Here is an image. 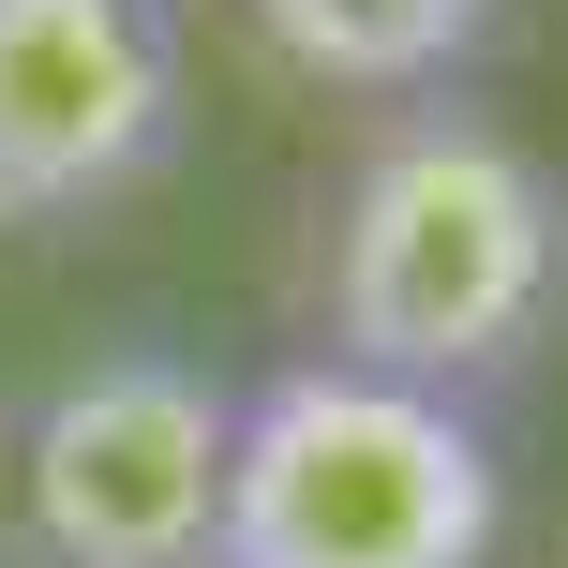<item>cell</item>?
Returning <instances> with one entry per match:
<instances>
[{
	"instance_id": "1",
	"label": "cell",
	"mask_w": 568,
	"mask_h": 568,
	"mask_svg": "<svg viewBox=\"0 0 568 568\" xmlns=\"http://www.w3.org/2000/svg\"><path fill=\"white\" fill-rule=\"evenodd\" d=\"M344 374H389V389L479 404L494 374H524L568 314V180L509 120L479 105H404L389 135L344 165L329 210V270H314Z\"/></svg>"
},
{
	"instance_id": "2",
	"label": "cell",
	"mask_w": 568,
	"mask_h": 568,
	"mask_svg": "<svg viewBox=\"0 0 568 568\" xmlns=\"http://www.w3.org/2000/svg\"><path fill=\"white\" fill-rule=\"evenodd\" d=\"M494 554H509V464L479 404L389 389L344 359H284L240 389L210 568H494Z\"/></svg>"
},
{
	"instance_id": "3",
	"label": "cell",
	"mask_w": 568,
	"mask_h": 568,
	"mask_svg": "<svg viewBox=\"0 0 568 568\" xmlns=\"http://www.w3.org/2000/svg\"><path fill=\"white\" fill-rule=\"evenodd\" d=\"M225 449H240V389L210 359H180V344L75 359L16 434L30 568H210Z\"/></svg>"
},
{
	"instance_id": "4",
	"label": "cell",
	"mask_w": 568,
	"mask_h": 568,
	"mask_svg": "<svg viewBox=\"0 0 568 568\" xmlns=\"http://www.w3.org/2000/svg\"><path fill=\"white\" fill-rule=\"evenodd\" d=\"M180 135L165 0H0V225H75L135 195Z\"/></svg>"
},
{
	"instance_id": "5",
	"label": "cell",
	"mask_w": 568,
	"mask_h": 568,
	"mask_svg": "<svg viewBox=\"0 0 568 568\" xmlns=\"http://www.w3.org/2000/svg\"><path fill=\"white\" fill-rule=\"evenodd\" d=\"M240 16H255L270 60H300L314 90H404V105H434V90L494 45L509 0H240Z\"/></svg>"
}]
</instances>
